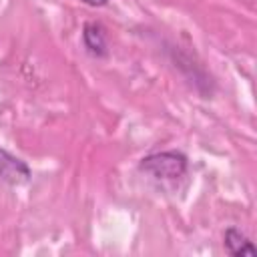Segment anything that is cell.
<instances>
[{
    "label": "cell",
    "mask_w": 257,
    "mask_h": 257,
    "mask_svg": "<svg viewBox=\"0 0 257 257\" xmlns=\"http://www.w3.org/2000/svg\"><path fill=\"white\" fill-rule=\"evenodd\" d=\"M139 169L149 173L155 179L175 181V179H181L187 173V157L177 153V151L153 153V155H147L141 161Z\"/></svg>",
    "instance_id": "cell-1"
},
{
    "label": "cell",
    "mask_w": 257,
    "mask_h": 257,
    "mask_svg": "<svg viewBox=\"0 0 257 257\" xmlns=\"http://www.w3.org/2000/svg\"><path fill=\"white\" fill-rule=\"evenodd\" d=\"M30 177H32L30 175V167L22 159L14 157L6 149H0V181L2 183L18 187V185L28 183Z\"/></svg>",
    "instance_id": "cell-2"
},
{
    "label": "cell",
    "mask_w": 257,
    "mask_h": 257,
    "mask_svg": "<svg viewBox=\"0 0 257 257\" xmlns=\"http://www.w3.org/2000/svg\"><path fill=\"white\" fill-rule=\"evenodd\" d=\"M223 245H225V249H227V253L229 255H233V257H243V255H257V249H255V245L249 241V237L247 235H243L239 229H235V227H231V229H227L225 231V235H223Z\"/></svg>",
    "instance_id": "cell-3"
},
{
    "label": "cell",
    "mask_w": 257,
    "mask_h": 257,
    "mask_svg": "<svg viewBox=\"0 0 257 257\" xmlns=\"http://www.w3.org/2000/svg\"><path fill=\"white\" fill-rule=\"evenodd\" d=\"M82 42L86 50L94 56H106V32L98 22H86L82 30Z\"/></svg>",
    "instance_id": "cell-4"
},
{
    "label": "cell",
    "mask_w": 257,
    "mask_h": 257,
    "mask_svg": "<svg viewBox=\"0 0 257 257\" xmlns=\"http://www.w3.org/2000/svg\"><path fill=\"white\" fill-rule=\"evenodd\" d=\"M80 2H84V4H88V6H104L108 0H80Z\"/></svg>",
    "instance_id": "cell-5"
}]
</instances>
